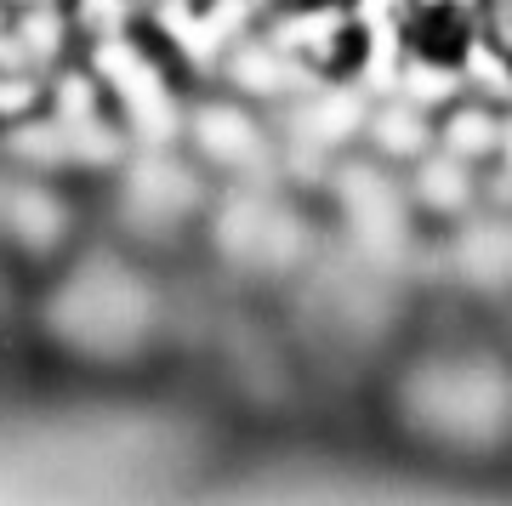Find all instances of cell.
<instances>
[{"label":"cell","mask_w":512,"mask_h":506,"mask_svg":"<svg viewBox=\"0 0 512 506\" xmlns=\"http://www.w3.org/2000/svg\"><path fill=\"white\" fill-rule=\"evenodd\" d=\"M370 143L382 160H399V165H416L427 160V148L439 143V126L421 103H387V109L370 114Z\"/></svg>","instance_id":"7a4b0ae2"},{"label":"cell","mask_w":512,"mask_h":506,"mask_svg":"<svg viewBox=\"0 0 512 506\" xmlns=\"http://www.w3.org/2000/svg\"><path fill=\"white\" fill-rule=\"evenodd\" d=\"M473 23H478V46L512 74V0H478Z\"/></svg>","instance_id":"277c9868"},{"label":"cell","mask_w":512,"mask_h":506,"mask_svg":"<svg viewBox=\"0 0 512 506\" xmlns=\"http://www.w3.org/2000/svg\"><path fill=\"white\" fill-rule=\"evenodd\" d=\"M501 137H507V120H495V109L484 103H456V109L439 120V143L444 154L478 165V160H495L501 154Z\"/></svg>","instance_id":"3957f363"},{"label":"cell","mask_w":512,"mask_h":506,"mask_svg":"<svg viewBox=\"0 0 512 506\" xmlns=\"http://www.w3.org/2000/svg\"><path fill=\"white\" fill-rule=\"evenodd\" d=\"M473 46H478L473 6H461V0H416L410 6V18H404V52H410L416 69L461 74Z\"/></svg>","instance_id":"6da1fadb"}]
</instances>
